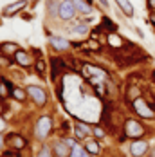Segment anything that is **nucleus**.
<instances>
[{
  "label": "nucleus",
  "instance_id": "nucleus-9",
  "mask_svg": "<svg viewBox=\"0 0 155 157\" xmlns=\"http://www.w3.org/2000/svg\"><path fill=\"white\" fill-rule=\"evenodd\" d=\"M51 45L58 51H67L69 49V42L65 38H60V36H51Z\"/></svg>",
  "mask_w": 155,
  "mask_h": 157
},
{
  "label": "nucleus",
  "instance_id": "nucleus-7",
  "mask_svg": "<svg viewBox=\"0 0 155 157\" xmlns=\"http://www.w3.org/2000/svg\"><path fill=\"white\" fill-rule=\"evenodd\" d=\"M25 6H27V2H25V0H18V2L11 4V6H7V7L4 9V15H6V16L15 15V13H18V11H22Z\"/></svg>",
  "mask_w": 155,
  "mask_h": 157
},
{
  "label": "nucleus",
  "instance_id": "nucleus-2",
  "mask_svg": "<svg viewBox=\"0 0 155 157\" xmlns=\"http://www.w3.org/2000/svg\"><path fill=\"white\" fill-rule=\"evenodd\" d=\"M144 134V126L137 123V121H134V119H128L126 123H124V136L126 137H134V139H137Z\"/></svg>",
  "mask_w": 155,
  "mask_h": 157
},
{
  "label": "nucleus",
  "instance_id": "nucleus-3",
  "mask_svg": "<svg viewBox=\"0 0 155 157\" xmlns=\"http://www.w3.org/2000/svg\"><path fill=\"white\" fill-rule=\"evenodd\" d=\"M76 15V7H74V2L72 0H63L62 4H60V9H58V16L62 18V20H72Z\"/></svg>",
  "mask_w": 155,
  "mask_h": 157
},
{
  "label": "nucleus",
  "instance_id": "nucleus-19",
  "mask_svg": "<svg viewBox=\"0 0 155 157\" xmlns=\"http://www.w3.org/2000/svg\"><path fill=\"white\" fill-rule=\"evenodd\" d=\"M2 52L9 54V52H16V44H2Z\"/></svg>",
  "mask_w": 155,
  "mask_h": 157
},
{
  "label": "nucleus",
  "instance_id": "nucleus-16",
  "mask_svg": "<svg viewBox=\"0 0 155 157\" xmlns=\"http://www.w3.org/2000/svg\"><path fill=\"white\" fill-rule=\"evenodd\" d=\"M108 42H110V45H112V47H121V44H123V40H121L117 34H114V33L108 34Z\"/></svg>",
  "mask_w": 155,
  "mask_h": 157
},
{
  "label": "nucleus",
  "instance_id": "nucleus-8",
  "mask_svg": "<svg viewBox=\"0 0 155 157\" xmlns=\"http://www.w3.org/2000/svg\"><path fill=\"white\" fill-rule=\"evenodd\" d=\"M7 141H9V144H11L13 148H16V150H22V148L27 144V141H25L22 136H18V134H11Z\"/></svg>",
  "mask_w": 155,
  "mask_h": 157
},
{
  "label": "nucleus",
  "instance_id": "nucleus-24",
  "mask_svg": "<svg viewBox=\"0 0 155 157\" xmlns=\"http://www.w3.org/2000/svg\"><path fill=\"white\" fill-rule=\"evenodd\" d=\"M2 157H20V155H18L16 152H11V150H9V152H4V154H2Z\"/></svg>",
  "mask_w": 155,
  "mask_h": 157
},
{
  "label": "nucleus",
  "instance_id": "nucleus-30",
  "mask_svg": "<svg viewBox=\"0 0 155 157\" xmlns=\"http://www.w3.org/2000/svg\"><path fill=\"white\" fill-rule=\"evenodd\" d=\"M4 141H6V139H4V137H2V134H0V148L4 146Z\"/></svg>",
  "mask_w": 155,
  "mask_h": 157
},
{
  "label": "nucleus",
  "instance_id": "nucleus-6",
  "mask_svg": "<svg viewBox=\"0 0 155 157\" xmlns=\"http://www.w3.org/2000/svg\"><path fill=\"white\" fill-rule=\"evenodd\" d=\"M146 150H148V143L142 141V139H137V141H134L130 144V152H132V155H135V157L144 155Z\"/></svg>",
  "mask_w": 155,
  "mask_h": 157
},
{
  "label": "nucleus",
  "instance_id": "nucleus-1",
  "mask_svg": "<svg viewBox=\"0 0 155 157\" xmlns=\"http://www.w3.org/2000/svg\"><path fill=\"white\" fill-rule=\"evenodd\" d=\"M132 105H134V110L139 114L141 117H144V119H150V117H153L155 116V110L148 105V101H144L142 98H135L134 101H132Z\"/></svg>",
  "mask_w": 155,
  "mask_h": 157
},
{
  "label": "nucleus",
  "instance_id": "nucleus-17",
  "mask_svg": "<svg viewBox=\"0 0 155 157\" xmlns=\"http://www.w3.org/2000/svg\"><path fill=\"white\" fill-rule=\"evenodd\" d=\"M11 94H13V98H15V99H18V101H24V99H25V90H22V89H13V90H11Z\"/></svg>",
  "mask_w": 155,
  "mask_h": 157
},
{
  "label": "nucleus",
  "instance_id": "nucleus-25",
  "mask_svg": "<svg viewBox=\"0 0 155 157\" xmlns=\"http://www.w3.org/2000/svg\"><path fill=\"white\" fill-rule=\"evenodd\" d=\"M94 134H96L97 137H103V136H105V132H103L101 128H96V130H94Z\"/></svg>",
  "mask_w": 155,
  "mask_h": 157
},
{
  "label": "nucleus",
  "instance_id": "nucleus-14",
  "mask_svg": "<svg viewBox=\"0 0 155 157\" xmlns=\"http://www.w3.org/2000/svg\"><path fill=\"white\" fill-rule=\"evenodd\" d=\"M85 148H87V152H89L90 155H97V154H99V143L97 141H89L85 144Z\"/></svg>",
  "mask_w": 155,
  "mask_h": 157
},
{
  "label": "nucleus",
  "instance_id": "nucleus-26",
  "mask_svg": "<svg viewBox=\"0 0 155 157\" xmlns=\"http://www.w3.org/2000/svg\"><path fill=\"white\" fill-rule=\"evenodd\" d=\"M96 89H97V94L99 96H105V89H103V85H97Z\"/></svg>",
  "mask_w": 155,
  "mask_h": 157
},
{
  "label": "nucleus",
  "instance_id": "nucleus-23",
  "mask_svg": "<svg viewBox=\"0 0 155 157\" xmlns=\"http://www.w3.org/2000/svg\"><path fill=\"white\" fill-rule=\"evenodd\" d=\"M74 33H78V34H85V33H87V27H85V25H78L76 29H74Z\"/></svg>",
  "mask_w": 155,
  "mask_h": 157
},
{
  "label": "nucleus",
  "instance_id": "nucleus-22",
  "mask_svg": "<svg viewBox=\"0 0 155 157\" xmlns=\"http://www.w3.org/2000/svg\"><path fill=\"white\" fill-rule=\"evenodd\" d=\"M38 157H51V150H49V148L45 146V148H43V150L38 154Z\"/></svg>",
  "mask_w": 155,
  "mask_h": 157
},
{
  "label": "nucleus",
  "instance_id": "nucleus-5",
  "mask_svg": "<svg viewBox=\"0 0 155 157\" xmlns=\"http://www.w3.org/2000/svg\"><path fill=\"white\" fill-rule=\"evenodd\" d=\"M27 92L31 94L32 101H34V103H38V105H43V103L47 101L45 90H43V89H40V87H34V85H31V87L27 89Z\"/></svg>",
  "mask_w": 155,
  "mask_h": 157
},
{
  "label": "nucleus",
  "instance_id": "nucleus-29",
  "mask_svg": "<svg viewBox=\"0 0 155 157\" xmlns=\"http://www.w3.org/2000/svg\"><path fill=\"white\" fill-rule=\"evenodd\" d=\"M148 6H150V7H153V9H155V0H150V2H148Z\"/></svg>",
  "mask_w": 155,
  "mask_h": 157
},
{
  "label": "nucleus",
  "instance_id": "nucleus-10",
  "mask_svg": "<svg viewBox=\"0 0 155 157\" xmlns=\"http://www.w3.org/2000/svg\"><path fill=\"white\" fill-rule=\"evenodd\" d=\"M72 2H74L76 11H81L83 15H90L92 13V7H90L89 2H85V0H72Z\"/></svg>",
  "mask_w": 155,
  "mask_h": 157
},
{
  "label": "nucleus",
  "instance_id": "nucleus-15",
  "mask_svg": "<svg viewBox=\"0 0 155 157\" xmlns=\"http://www.w3.org/2000/svg\"><path fill=\"white\" fill-rule=\"evenodd\" d=\"M9 87H11V85H7V81H4V79L0 81V98H7V96H9V92L13 90V89H9Z\"/></svg>",
  "mask_w": 155,
  "mask_h": 157
},
{
  "label": "nucleus",
  "instance_id": "nucleus-11",
  "mask_svg": "<svg viewBox=\"0 0 155 157\" xmlns=\"http://www.w3.org/2000/svg\"><path fill=\"white\" fill-rule=\"evenodd\" d=\"M115 4L121 7V11L126 16H134V6L130 4V0H115Z\"/></svg>",
  "mask_w": 155,
  "mask_h": 157
},
{
  "label": "nucleus",
  "instance_id": "nucleus-31",
  "mask_svg": "<svg viewBox=\"0 0 155 157\" xmlns=\"http://www.w3.org/2000/svg\"><path fill=\"white\" fill-rule=\"evenodd\" d=\"M150 157H155V150H153V152H152V154H150Z\"/></svg>",
  "mask_w": 155,
  "mask_h": 157
},
{
  "label": "nucleus",
  "instance_id": "nucleus-4",
  "mask_svg": "<svg viewBox=\"0 0 155 157\" xmlns=\"http://www.w3.org/2000/svg\"><path fill=\"white\" fill-rule=\"evenodd\" d=\"M51 128H52V119L49 116H42L38 119V125H36V137L45 139L49 136V132H51Z\"/></svg>",
  "mask_w": 155,
  "mask_h": 157
},
{
  "label": "nucleus",
  "instance_id": "nucleus-28",
  "mask_svg": "<svg viewBox=\"0 0 155 157\" xmlns=\"http://www.w3.org/2000/svg\"><path fill=\"white\" fill-rule=\"evenodd\" d=\"M97 2H99V4H101L103 7H107V6H108V2H107V0H97Z\"/></svg>",
  "mask_w": 155,
  "mask_h": 157
},
{
  "label": "nucleus",
  "instance_id": "nucleus-27",
  "mask_svg": "<svg viewBox=\"0 0 155 157\" xmlns=\"http://www.w3.org/2000/svg\"><path fill=\"white\" fill-rule=\"evenodd\" d=\"M4 128H6V123H4V119H2V117H0V132H2V130H4Z\"/></svg>",
  "mask_w": 155,
  "mask_h": 157
},
{
  "label": "nucleus",
  "instance_id": "nucleus-13",
  "mask_svg": "<svg viewBox=\"0 0 155 157\" xmlns=\"http://www.w3.org/2000/svg\"><path fill=\"white\" fill-rule=\"evenodd\" d=\"M69 148H70V146H69L67 143H58V144L54 146L56 154H58L60 157H67V155H69V154H70V150H69Z\"/></svg>",
  "mask_w": 155,
  "mask_h": 157
},
{
  "label": "nucleus",
  "instance_id": "nucleus-12",
  "mask_svg": "<svg viewBox=\"0 0 155 157\" xmlns=\"http://www.w3.org/2000/svg\"><path fill=\"white\" fill-rule=\"evenodd\" d=\"M15 62L18 63V65L27 67V65L31 63V60H29V54H27V52H24V51H16L15 52Z\"/></svg>",
  "mask_w": 155,
  "mask_h": 157
},
{
  "label": "nucleus",
  "instance_id": "nucleus-21",
  "mask_svg": "<svg viewBox=\"0 0 155 157\" xmlns=\"http://www.w3.org/2000/svg\"><path fill=\"white\" fill-rule=\"evenodd\" d=\"M70 155L72 157H85V154H83V152H81V148H79V146H74V148H72V154H70Z\"/></svg>",
  "mask_w": 155,
  "mask_h": 157
},
{
  "label": "nucleus",
  "instance_id": "nucleus-18",
  "mask_svg": "<svg viewBox=\"0 0 155 157\" xmlns=\"http://www.w3.org/2000/svg\"><path fill=\"white\" fill-rule=\"evenodd\" d=\"M76 137L78 139H85V137H87V126L85 125H78L76 126Z\"/></svg>",
  "mask_w": 155,
  "mask_h": 157
},
{
  "label": "nucleus",
  "instance_id": "nucleus-20",
  "mask_svg": "<svg viewBox=\"0 0 155 157\" xmlns=\"http://www.w3.org/2000/svg\"><path fill=\"white\" fill-rule=\"evenodd\" d=\"M34 69H36V72L43 74V72H45V63H43V60H36V65H34Z\"/></svg>",
  "mask_w": 155,
  "mask_h": 157
}]
</instances>
